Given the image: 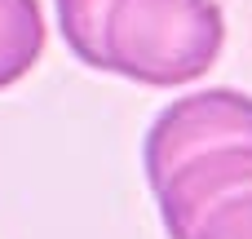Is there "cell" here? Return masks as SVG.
Listing matches in <instances>:
<instances>
[{
	"label": "cell",
	"mask_w": 252,
	"mask_h": 239,
	"mask_svg": "<svg viewBox=\"0 0 252 239\" xmlns=\"http://www.w3.org/2000/svg\"><path fill=\"white\" fill-rule=\"evenodd\" d=\"M44 53L40 0H0V89L18 84Z\"/></svg>",
	"instance_id": "3"
},
{
	"label": "cell",
	"mask_w": 252,
	"mask_h": 239,
	"mask_svg": "<svg viewBox=\"0 0 252 239\" xmlns=\"http://www.w3.org/2000/svg\"><path fill=\"white\" fill-rule=\"evenodd\" d=\"M173 239H252V98L204 89L164 106L142 146Z\"/></svg>",
	"instance_id": "1"
},
{
	"label": "cell",
	"mask_w": 252,
	"mask_h": 239,
	"mask_svg": "<svg viewBox=\"0 0 252 239\" xmlns=\"http://www.w3.org/2000/svg\"><path fill=\"white\" fill-rule=\"evenodd\" d=\"M58 22L84 67L151 89L199 80L226 44L217 0H58Z\"/></svg>",
	"instance_id": "2"
}]
</instances>
